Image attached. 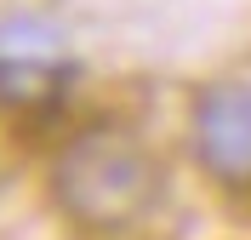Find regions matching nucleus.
Here are the masks:
<instances>
[{"instance_id":"3","label":"nucleus","mask_w":251,"mask_h":240,"mask_svg":"<svg viewBox=\"0 0 251 240\" xmlns=\"http://www.w3.org/2000/svg\"><path fill=\"white\" fill-rule=\"evenodd\" d=\"M69 80L63 29L34 12L0 17V103H46Z\"/></svg>"},{"instance_id":"2","label":"nucleus","mask_w":251,"mask_h":240,"mask_svg":"<svg viewBox=\"0 0 251 240\" xmlns=\"http://www.w3.org/2000/svg\"><path fill=\"white\" fill-rule=\"evenodd\" d=\"M188 149L223 189H251V80H217L194 97Z\"/></svg>"},{"instance_id":"1","label":"nucleus","mask_w":251,"mask_h":240,"mask_svg":"<svg viewBox=\"0 0 251 240\" xmlns=\"http://www.w3.org/2000/svg\"><path fill=\"white\" fill-rule=\"evenodd\" d=\"M51 200L80 229H131L160 200V166L114 126L75 132L51 160Z\"/></svg>"}]
</instances>
